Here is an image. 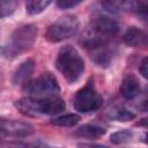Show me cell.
Returning a JSON list of instances; mask_svg holds the SVG:
<instances>
[{
    "instance_id": "obj_7",
    "label": "cell",
    "mask_w": 148,
    "mask_h": 148,
    "mask_svg": "<svg viewBox=\"0 0 148 148\" xmlns=\"http://www.w3.org/2000/svg\"><path fill=\"white\" fill-rule=\"evenodd\" d=\"M119 23L114 18L109 16H99L92 21V24L87 34L95 38L108 42L119 32Z\"/></svg>"
},
{
    "instance_id": "obj_1",
    "label": "cell",
    "mask_w": 148,
    "mask_h": 148,
    "mask_svg": "<svg viewBox=\"0 0 148 148\" xmlns=\"http://www.w3.org/2000/svg\"><path fill=\"white\" fill-rule=\"evenodd\" d=\"M16 109L27 116H53L62 112L66 109V104L62 98L57 95L53 96H29L20 98L15 102Z\"/></svg>"
},
{
    "instance_id": "obj_6",
    "label": "cell",
    "mask_w": 148,
    "mask_h": 148,
    "mask_svg": "<svg viewBox=\"0 0 148 148\" xmlns=\"http://www.w3.org/2000/svg\"><path fill=\"white\" fill-rule=\"evenodd\" d=\"M23 90L30 96L43 97L57 95L60 88L57 79L51 73H44L34 80L27 81L23 84Z\"/></svg>"
},
{
    "instance_id": "obj_21",
    "label": "cell",
    "mask_w": 148,
    "mask_h": 148,
    "mask_svg": "<svg viewBox=\"0 0 148 148\" xmlns=\"http://www.w3.org/2000/svg\"><path fill=\"white\" fill-rule=\"evenodd\" d=\"M139 72L145 79L148 77V59H147V57H145L142 59V61H141V64L139 66Z\"/></svg>"
},
{
    "instance_id": "obj_5",
    "label": "cell",
    "mask_w": 148,
    "mask_h": 148,
    "mask_svg": "<svg viewBox=\"0 0 148 148\" xmlns=\"http://www.w3.org/2000/svg\"><path fill=\"white\" fill-rule=\"evenodd\" d=\"M102 104H103V98L97 92L92 80H89L87 84L75 94L73 101L74 108L76 109V111L81 113L95 112L102 106Z\"/></svg>"
},
{
    "instance_id": "obj_15",
    "label": "cell",
    "mask_w": 148,
    "mask_h": 148,
    "mask_svg": "<svg viewBox=\"0 0 148 148\" xmlns=\"http://www.w3.org/2000/svg\"><path fill=\"white\" fill-rule=\"evenodd\" d=\"M80 121V117L75 113H67L59 117H56L51 120V123L56 126L60 127H73Z\"/></svg>"
},
{
    "instance_id": "obj_9",
    "label": "cell",
    "mask_w": 148,
    "mask_h": 148,
    "mask_svg": "<svg viewBox=\"0 0 148 148\" xmlns=\"http://www.w3.org/2000/svg\"><path fill=\"white\" fill-rule=\"evenodd\" d=\"M120 95L126 99H133L141 92V86L139 80L133 74H126L119 87Z\"/></svg>"
},
{
    "instance_id": "obj_14",
    "label": "cell",
    "mask_w": 148,
    "mask_h": 148,
    "mask_svg": "<svg viewBox=\"0 0 148 148\" xmlns=\"http://www.w3.org/2000/svg\"><path fill=\"white\" fill-rule=\"evenodd\" d=\"M53 0H27V13L29 15H37L43 13Z\"/></svg>"
},
{
    "instance_id": "obj_2",
    "label": "cell",
    "mask_w": 148,
    "mask_h": 148,
    "mask_svg": "<svg viewBox=\"0 0 148 148\" xmlns=\"http://www.w3.org/2000/svg\"><path fill=\"white\" fill-rule=\"evenodd\" d=\"M56 67L64 79L73 84L79 81L84 72V61L77 50L72 45L62 46L56 58Z\"/></svg>"
},
{
    "instance_id": "obj_4",
    "label": "cell",
    "mask_w": 148,
    "mask_h": 148,
    "mask_svg": "<svg viewBox=\"0 0 148 148\" xmlns=\"http://www.w3.org/2000/svg\"><path fill=\"white\" fill-rule=\"evenodd\" d=\"M80 29V21L74 15H65L54 21L45 32V39L51 43H59L66 40L77 34Z\"/></svg>"
},
{
    "instance_id": "obj_22",
    "label": "cell",
    "mask_w": 148,
    "mask_h": 148,
    "mask_svg": "<svg viewBox=\"0 0 148 148\" xmlns=\"http://www.w3.org/2000/svg\"><path fill=\"white\" fill-rule=\"evenodd\" d=\"M7 136V133H6V131L0 126V141H2Z\"/></svg>"
},
{
    "instance_id": "obj_16",
    "label": "cell",
    "mask_w": 148,
    "mask_h": 148,
    "mask_svg": "<svg viewBox=\"0 0 148 148\" xmlns=\"http://www.w3.org/2000/svg\"><path fill=\"white\" fill-rule=\"evenodd\" d=\"M132 1L131 0H103L102 6L111 13H116L121 8H127L132 7Z\"/></svg>"
},
{
    "instance_id": "obj_13",
    "label": "cell",
    "mask_w": 148,
    "mask_h": 148,
    "mask_svg": "<svg viewBox=\"0 0 148 148\" xmlns=\"http://www.w3.org/2000/svg\"><path fill=\"white\" fill-rule=\"evenodd\" d=\"M104 134H105V130L103 127H99L97 125H90V124L80 126L75 131V135L84 139H98Z\"/></svg>"
},
{
    "instance_id": "obj_12",
    "label": "cell",
    "mask_w": 148,
    "mask_h": 148,
    "mask_svg": "<svg viewBox=\"0 0 148 148\" xmlns=\"http://www.w3.org/2000/svg\"><path fill=\"white\" fill-rule=\"evenodd\" d=\"M123 40L125 44L132 47L146 46L147 44V35L143 30L136 27H130L125 34L123 35Z\"/></svg>"
},
{
    "instance_id": "obj_20",
    "label": "cell",
    "mask_w": 148,
    "mask_h": 148,
    "mask_svg": "<svg viewBox=\"0 0 148 148\" xmlns=\"http://www.w3.org/2000/svg\"><path fill=\"white\" fill-rule=\"evenodd\" d=\"M82 1H84V0H57V5L59 8L68 9V8H73L77 5H80Z\"/></svg>"
},
{
    "instance_id": "obj_10",
    "label": "cell",
    "mask_w": 148,
    "mask_h": 148,
    "mask_svg": "<svg viewBox=\"0 0 148 148\" xmlns=\"http://www.w3.org/2000/svg\"><path fill=\"white\" fill-rule=\"evenodd\" d=\"M0 126L6 131L7 135L13 136H25L32 133V127L18 120H0Z\"/></svg>"
},
{
    "instance_id": "obj_8",
    "label": "cell",
    "mask_w": 148,
    "mask_h": 148,
    "mask_svg": "<svg viewBox=\"0 0 148 148\" xmlns=\"http://www.w3.org/2000/svg\"><path fill=\"white\" fill-rule=\"evenodd\" d=\"M89 51L91 60L99 67H108L111 65L113 59V50L108 45V43H99L87 49Z\"/></svg>"
},
{
    "instance_id": "obj_19",
    "label": "cell",
    "mask_w": 148,
    "mask_h": 148,
    "mask_svg": "<svg viewBox=\"0 0 148 148\" xmlns=\"http://www.w3.org/2000/svg\"><path fill=\"white\" fill-rule=\"evenodd\" d=\"M132 138V132L128 130H121V131H117L114 133H112L110 135V141L116 143V145H120V143H125L128 142Z\"/></svg>"
},
{
    "instance_id": "obj_18",
    "label": "cell",
    "mask_w": 148,
    "mask_h": 148,
    "mask_svg": "<svg viewBox=\"0 0 148 148\" xmlns=\"http://www.w3.org/2000/svg\"><path fill=\"white\" fill-rule=\"evenodd\" d=\"M111 117L118 121H130V120H133L135 119V113H133L132 111L127 110V109H124V108H118L116 110L112 111V114Z\"/></svg>"
},
{
    "instance_id": "obj_17",
    "label": "cell",
    "mask_w": 148,
    "mask_h": 148,
    "mask_svg": "<svg viewBox=\"0 0 148 148\" xmlns=\"http://www.w3.org/2000/svg\"><path fill=\"white\" fill-rule=\"evenodd\" d=\"M20 0H0V18L10 15L17 7Z\"/></svg>"
},
{
    "instance_id": "obj_11",
    "label": "cell",
    "mask_w": 148,
    "mask_h": 148,
    "mask_svg": "<svg viewBox=\"0 0 148 148\" xmlns=\"http://www.w3.org/2000/svg\"><path fill=\"white\" fill-rule=\"evenodd\" d=\"M35 69V61L32 59H27L23 62L20 64V66L14 71L12 81L15 86H23L27 81H29V77L31 76L32 72Z\"/></svg>"
},
{
    "instance_id": "obj_3",
    "label": "cell",
    "mask_w": 148,
    "mask_h": 148,
    "mask_svg": "<svg viewBox=\"0 0 148 148\" xmlns=\"http://www.w3.org/2000/svg\"><path fill=\"white\" fill-rule=\"evenodd\" d=\"M38 28L34 23H29L16 28L10 35L8 42L3 46L2 53L8 59H14L30 50L37 38Z\"/></svg>"
}]
</instances>
